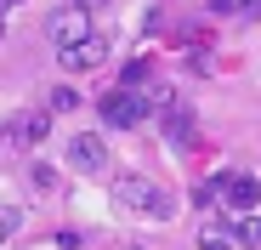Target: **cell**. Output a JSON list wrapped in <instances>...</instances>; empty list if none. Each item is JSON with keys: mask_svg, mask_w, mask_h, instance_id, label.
Masks as SVG:
<instances>
[{"mask_svg": "<svg viewBox=\"0 0 261 250\" xmlns=\"http://www.w3.org/2000/svg\"><path fill=\"white\" fill-rule=\"evenodd\" d=\"M210 199H222L227 211H255V205H261V177H250V171H222V177H210V182L199 188V205H210Z\"/></svg>", "mask_w": 261, "mask_h": 250, "instance_id": "cell-1", "label": "cell"}, {"mask_svg": "<svg viewBox=\"0 0 261 250\" xmlns=\"http://www.w3.org/2000/svg\"><path fill=\"white\" fill-rule=\"evenodd\" d=\"M114 199L130 205V211H142V216H153V222H165L170 211H176V199H170L165 188H153L148 177H119L114 182Z\"/></svg>", "mask_w": 261, "mask_h": 250, "instance_id": "cell-2", "label": "cell"}, {"mask_svg": "<svg viewBox=\"0 0 261 250\" xmlns=\"http://www.w3.org/2000/svg\"><path fill=\"white\" fill-rule=\"evenodd\" d=\"M102 125H119V131H130V125H142L148 119V97H137V91H125V86H114L108 97H102Z\"/></svg>", "mask_w": 261, "mask_h": 250, "instance_id": "cell-3", "label": "cell"}, {"mask_svg": "<svg viewBox=\"0 0 261 250\" xmlns=\"http://www.w3.org/2000/svg\"><path fill=\"white\" fill-rule=\"evenodd\" d=\"M97 29H91V17H85L80 6H63L57 17H51V40H57V52H74L80 40H91Z\"/></svg>", "mask_w": 261, "mask_h": 250, "instance_id": "cell-4", "label": "cell"}, {"mask_svg": "<svg viewBox=\"0 0 261 250\" xmlns=\"http://www.w3.org/2000/svg\"><path fill=\"white\" fill-rule=\"evenodd\" d=\"M68 165H74V171H85V177H97L102 165H108V148H102V137H97V131H80V137L68 142Z\"/></svg>", "mask_w": 261, "mask_h": 250, "instance_id": "cell-5", "label": "cell"}, {"mask_svg": "<svg viewBox=\"0 0 261 250\" xmlns=\"http://www.w3.org/2000/svg\"><path fill=\"white\" fill-rule=\"evenodd\" d=\"M159 125H165V142H176V148H193V108L170 97L159 108Z\"/></svg>", "mask_w": 261, "mask_h": 250, "instance_id": "cell-6", "label": "cell"}, {"mask_svg": "<svg viewBox=\"0 0 261 250\" xmlns=\"http://www.w3.org/2000/svg\"><path fill=\"white\" fill-rule=\"evenodd\" d=\"M57 57H63V68H68V74H91V68H102V63H108V40H102V34H91V40H80L74 52H57Z\"/></svg>", "mask_w": 261, "mask_h": 250, "instance_id": "cell-7", "label": "cell"}, {"mask_svg": "<svg viewBox=\"0 0 261 250\" xmlns=\"http://www.w3.org/2000/svg\"><path fill=\"white\" fill-rule=\"evenodd\" d=\"M46 125H51V108H34V114H23V119L12 125V131H17V142H40Z\"/></svg>", "mask_w": 261, "mask_h": 250, "instance_id": "cell-8", "label": "cell"}, {"mask_svg": "<svg viewBox=\"0 0 261 250\" xmlns=\"http://www.w3.org/2000/svg\"><path fill=\"white\" fill-rule=\"evenodd\" d=\"M17 228H23V205H0V244H6Z\"/></svg>", "mask_w": 261, "mask_h": 250, "instance_id": "cell-9", "label": "cell"}, {"mask_svg": "<svg viewBox=\"0 0 261 250\" xmlns=\"http://www.w3.org/2000/svg\"><path fill=\"white\" fill-rule=\"evenodd\" d=\"M51 108H57V114H74V108H80V91H74V86H57V91H51Z\"/></svg>", "mask_w": 261, "mask_h": 250, "instance_id": "cell-10", "label": "cell"}, {"mask_svg": "<svg viewBox=\"0 0 261 250\" xmlns=\"http://www.w3.org/2000/svg\"><path fill=\"white\" fill-rule=\"evenodd\" d=\"M142 80H148V57H130V63H125V91H137Z\"/></svg>", "mask_w": 261, "mask_h": 250, "instance_id": "cell-11", "label": "cell"}, {"mask_svg": "<svg viewBox=\"0 0 261 250\" xmlns=\"http://www.w3.org/2000/svg\"><path fill=\"white\" fill-rule=\"evenodd\" d=\"M199 250H233V244H227L222 233H210V228H204V233H199Z\"/></svg>", "mask_w": 261, "mask_h": 250, "instance_id": "cell-12", "label": "cell"}, {"mask_svg": "<svg viewBox=\"0 0 261 250\" xmlns=\"http://www.w3.org/2000/svg\"><path fill=\"white\" fill-rule=\"evenodd\" d=\"M12 148H17V131H0V159H6Z\"/></svg>", "mask_w": 261, "mask_h": 250, "instance_id": "cell-13", "label": "cell"}, {"mask_svg": "<svg viewBox=\"0 0 261 250\" xmlns=\"http://www.w3.org/2000/svg\"><path fill=\"white\" fill-rule=\"evenodd\" d=\"M74 6H80L85 17H91V12H102V6H108V0H74Z\"/></svg>", "mask_w": 261, "mask_h": 250, "instance_id": "cell-14", "label": "cell"}, {"mask_svg": "<svg viewBox=\"0 0 261 250\" xmlns=\"http://www.w3.org/2000/svg\"><path fill=\"white\" fill-rule=\"evenodd\" d=\"M6 6H12V0H0V23H6Z\"/></svg>", "mask_w": 261, "mask_h": 250, "instance_id": "cell-15", "label": "cell"}]
</instances>
